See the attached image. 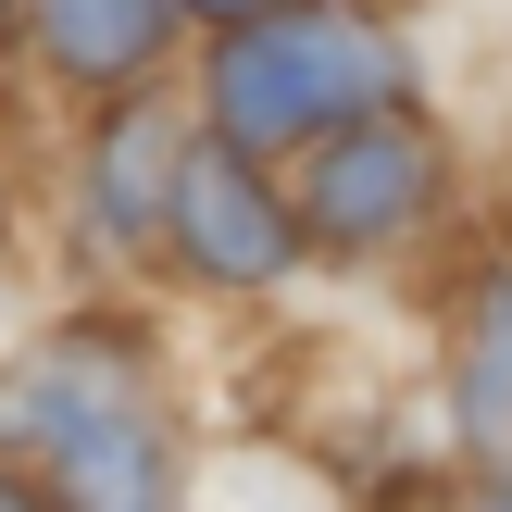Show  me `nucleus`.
Listing matches in <instances>:
<instances>
[{
  "mask_svg": "<svg viewBox=\"0 0 512 512\" xmlns=\"http://www.w3.org/2000/svg\"><path fill=\"white\" fill-rule=\"evenodd\" d=\"M0 438L50 450V488L63 512H175V463H163V425L138 400V363L113 338H63L38 363L0 375Z\"/></svg>",
  "mask_w": 512,
  "mask_h": 512,
  "instance_id": "nucleus-1",
  "label": "nucleus"
},
{
  "mask_svg": "<svg viewBox=\"0 0 512 512\" xmlns=\"http://www.w3.org/2000/svg\"><path fill=\"white\" fill-rule=\"evenodd\" d=\"M400 88V50L350 13H250L238 38L213 50V113L238 150H275V138H313L338 113H375Z\"/></svg>",
  "mask_w": 512,
  "mask_h": 512,
  "instance_id": "nucleus-2",
  "label": "nucleus"
},
{
  "mask_svg": "<svg viewBox=\"0 0 512 512\" xmlns=\"http://www.w3.org/2000/svg\"><path fill=\"white\" fill-rule=\"evenodd\" d=\"M175 238H188L200 275H225V288H263V275H288L300 225L275 213V188L238 163V150H200V163H175Z\"/></svg>",
  "mask_w": 512,
  "mask_h": 512,
  "instance_id": "nucleus-3",
  "label": "nucleus"
},
{
  "mask_svg": "<svg viewBox=\"0 0 512 512\" xmlns=\"http://www.w3.org/2000/svg\"><path fill=\"white\" fill-rule=\"evenodd\" d=\"M425 188H438V150H425L413 125L363 113V138H338V150H325L313 213L338 225V238H388V225H413V213H425Z\"/></svg>",
  "mask_w": 512,
  "mask_h": 512,
  "instance_id": "nucleus-4",
  "label": "nucleus"
},
{
  "mask_svg": "<svg viewBox=\"0 0 512 512\" xmlns=\"http://www.w3.org/2000/svg\"><path fill=\"white\" fill-rule=\"evenodd\" d=\"M163 0H38V38L63 75H138L150 50H163Z\"/></svg>",
  "mask_w": 512,
  "mask_h": 512,
  "instance_id": "nucleus-5",
  "label": "nucleus"
},
{
  "mask_svg": "<svg viewBox=\"0 0 512 512\" xmlns=\"http://www.w3.org/2000/svg\"><path fill=\"white\" fill-rule=\"evenodd\" d=\"M175 200V125L163 113H125L113 138H100V225L113 238H150Z\"/></svg>",
  "mask_w": 512,
  "mask_h": 512,
  "instance_id": "nucleus-6",
  "label": "nucleus"
},
{
  "mask_svg": "<svg viewBox=\"0 0 512 512\" xmlns=\"http://www.w3.org/2000/svg\"><path fill=\"white\" fill-rule=\"evenodd\" d=\"M463 413H475V438L512 450V288L475 300V363H463Z\"/></svg>",
  "mask_w": 512,
  "mask_h": 512,
  "instance_id": "nucleus-7",
  "label": "nucleus"
},
{
  "mask_svg": "<svg viewBox=\"0 0 512 512\" xmlns=\"http://www.w3.org/2000/svg\"><path fill=\"white\" fill-rule=\"evenodd\" d=\"M0 512H63V500H38V488H13V475H0Z\"/></svg>",
  "mask_w": 512,
  "mask_h": 512,
  "instance_id": "nucleus-8",
  "label": "nucleus"
},
{
  "mask_svg": "<svg viewBox=\"0 0 512 512\" xmlns=\"http://www.w3.org/2000/svg\"><path fill=\"white\" fill-rule=\"evenodd\" d=\"M200 13H238V25H250V13H263V0H200Z\"/></svg>",
  "mask_w": 512,
  "mask_h": 512,
  "instance_id": "nucleus-9",
  "label": "nucleus"
},
{
  "mask_svg": "<svg viewBox=\"0 0 512 512\" xmlns=\"http://www.w3.org/2000/svg\"><path fill=\"white\" fill-rule=\"evenodd\" d=\"M0 13H13V0H0Z\"/></svg>",
  "mask_w": 512,
  "mask_h": 512,
  "instance_id": "nucleus-10",
  "label": "nucleus"
}]
</instances>
